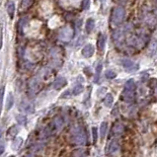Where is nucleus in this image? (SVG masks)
<instances>
[{"label":"nucleus","instance_id":"nucleus-1","mask_svg":"<svg viewBox=\"0 0 157 157\" xmlns=\"http://www.w3.org/2000/svg\"><path fill=\"white\" fill-rule=\"evenodd\" d=\"M70 141L76 145H83L86 143L85 131L80 125H76L70 131Z\"/></svg>","mask_w":157,"mask_h":157},{"label":"nucleus","instance_id":"nucleus-2","mask_svg":"<svg viewBox=\"0 0 157 157\" xmlns=\"http://www.w3.org/2000/svg\"><path fill=\"white\" fill-rule=\"evenodd\" d=\"M125 16V10L124 7H122V6L115 7L112 13V23L115 26L120 25L124 21Z\"/></svg>","mask_w":157,"mask_h":157},{"label":"nucleus","instance_id":"nucleus-3","mask_svg":"<svg viewBox=\"0 0 157 157\" xmlns=\"http://www.w3.org/2000/svg\"><path fill=\"white\" fill-rule=\"evenodd\" d=\"M148 37L144 35V34H140L138 36H132L128 39V44L134 46L137 49H142L143 47L146 45Z\"/></svg>","mask_w":157,"mask_h":157},{"label":"nucleus","instance_id":"nucleus-4","mask_svg":"<svg viewBox=\"0 0 157 157\" xmlns=\"http://www.w3.org/2000/svg\"><path fill=\"white\" fill-rule=\"evenodd\" d=\"M42 90V81L38 77H33L29 81V92L32 96H35Z\"/></svg>","mask_w":157,"mask_h":157},{"label":"nucleus","instance_id":"nucleus-5","mask_svg":"<svg viewBox=\"0 0 157 157\" xmlns=\"http://www.w3.org/2000/svg\"><path fill=\"white\" fill-rule=\"evenodd\" d=\"M73 34H74L73 29L71 28L70 26H65L64 28H62L60 30L59 38L60 41H62V42L68 43V42H70V41L72 40Z\"/></svg>","mask_w":157,"mask_h":157},{"label":"nucleus","instance_id":"nucleus-6","mask_svg":"<svg viewBox=\"0 0 157 157\" xmlns=\"http://www.w3.org/2000/svg\"><path fill=\"white\" fill-rule=\"evenodd\" d=\"M122 67L125 68L128 72H134L139 68V65L137 63H135L134 61H132L131 59H122Z\"/></svg>","mask_w":157,"mask_h":157},{"label":"nucleus","instance_id":"nucleus-7","mask_svg":"<svg viewBox=\"0 0 157 157\" xmlns=\"http://www.w3.org/2000/svg\"><path fill=\"white\" fill-rule=\"evenodd\" d=\"M50 56H52L53 59V63L56 66L59 65L61 63V53H60V49L59 47H53L50 52Z\"/></svg>","mask_w":157,"mask_h":157},{"label":"nucleus","instance_id":"nucleus-8","mask_svg":"<svg viewBox=\"0 0 157 157\" xmlns=\"http://www.w3.org/2000/svg\"><path fill=\"white\" fill-rule=\"evenodd\" d=\"M52 76V72H50V68H43L42 70L40 71V74H39V79L41 81H47Z\"/></svg>","mask_w":157,"mask_h":157},{"label":"nucleus","instance_id":"nucleus-9","mask_svg":"<svg viewBox=\"0 0 157 157\" xmlns=\"http://www.w3.org/2000/svg\"><path fill=\"white\" fill-rule=\"evenodd\" d=\"M66 85V79L62 76L57 77L53 82V88L56 90H59L61 88H63Z\"/></svg>","mask_w":157,"mask_h":157},{"label":"nucleus","instance_id":"nucleus-10","mask_svg":"<svg viewBox=\"0 0 157 157\" xmlns=\"http://www.w3.org/2000/svg\"><path fill=\"white\" fill-rule=\"evenodd\" d=\"M53 124L54 125V127L56 128L57 131H60L62 129L63 125H64V121L63 119L60 117V116H56L53 119Z\"/></svg>","mask_w":157,"mask_h":157},{"label":"nucleus","instance_id":"nucleus-11","mask_svg":"<svg viewBox=\"0 0 157 157\" xmlns=\"http://www.w3.org/2000/svg\"><path fill=\"white\" fill-rule=\"evenodd\" d=\"M94 53H95V49L92 45H86L82 50L83 56L87 57V59H89V57H91L92 56H93Z\"/></svg>","mask_w":157,"mask_h":157},{"label":"nucleus","instance_id":"nucleus-12","mask_svg":"<svg viewBox=\"0 0 157 157\" xmlns=\"http://www.w3.org/2000/svg\"><path fill=\"white\" fill-rule=\"evenodd\" d=\"M122 98H124V100L125 102L131 103V102L134 101V91L125 89L124 92H122Z\"/></svg>","mask_w":157,"mask_h":157},{"label":"nucleus","instance_id":"nucleus-13","mask_svg":"<svg viewBox=\"0 0 157 157\" xmlns=\"http://www.w3.org/2000/svg\"><path fill=\"white\" fill-rule=\"evenodd\" d=\"M18 131H19V128L17 125H12L10 127L7 131V138L8 139H14L16 137V135L18 134Z\"/></svg>","mask_w":157,"mask_h":157},{"label":"nucleus","instance_id":"nucleus-14","mask_svg":"<svg viewBox=\"0 0 157 157\" xmlns=\"http://www.w3.org/2000/svg\"><path fill=\"white\" fill-rule=\"evenodd\" d=\"M119 143H118V141L116 140V139H114V140H112L111 142H110V144L108 145V153H116L119 150Z\"/></svg>","mask_w":157,"mask_h":157},{"label":"nucleus","instance_id":"nucleus-15","mask_svg":"<svg viewBox=\"0 0 157 157\" xmlns=\"http://www.w3.org/2000/svg\"><path fill=\"white\" fill-rule=\"evenodd\" d=\"M20 108H21V111L27 113V114H30V113H34V108L33 106L31 105L30 103H27V102H22L21 106H20Z\"/></svg>","mask_w":157,"mask_h":157},{"label":"nucleus","instance_id":"nucleus-16","mask_svg":"<svg viewBox=\"0 0 157 157\" xmlns=\"http://www.w3.org/2000/svg\"><path fill=\"white\" fill-rule=\"evenodd\" d=\"M105 45H106V38L104 35L100 34L98 37V42H97V46H98V49L100 52H103L104 49H105Z\"/></svg>","mask_w":157,"mask_h":157},{"label":"nucleus","instance_id":"nucleus-17","mask_svg":"<svg viewBox=\"0 0 157 157\" xmlns=\"http://www.w3.org/2000/svg\"><path fill=\"white\" fill-rule=\"evenodd\" d=\"M22 144H23V138L22 137H15L14 140H13V142H12L13 150H15V151L19 150L20 148H21Z\"/></svg>","mask_w":157,"mask_h":157},{"label":"nucleus","instance_id":"nucleus-18","mask_svg":"<svg viewBox=\"0 0 157 157\" xmlns=\"http://www.w3.org/2000/svg\"><path fill=\"white\" fill-rule=\"evenodd\" d=\"M94 27H95V21H94V19L89 18L86 21V25H85V29H86V32L88 34H90L92 31L94 30Z\"/></svg>","mask_w":157,"mask_h":157},{"label":"nucleus","instance_id":"nucleus-19","mask_svg":"<svg viewBox=\"0 0 157 157\" xmlns=\"http://www.w3.org/2000/svg\"><path fill=\"white\" fill-rule=\"evenodd\" d=\"M157 52V41L156 40H153L151 44L149 46V50H148V53H149V56H153Z\"/></svg>","mask_w":157,"mask_h":157},{"label":"nucleus","instance_id":"nucleus-20","mask_svg":"<svg viewBox=\"0 0 157 157\" xmlns=\"http://www.w3.org/2000/svg\"><path fill=\"white\" fill-rule=\"evenodd\" d=\"M7 13L10 18L13 19V17H14V14H15V3L14 2H10L7 5Z\"/></svg>","mask_w":157,"mask_h":157},{"label":"nucleus","instance_id":"nucleus-21","mask_svg":"<svg viewBox=\"0 0 157 157\" xmlns=\"http://www.w3.org/2000/svg\"><path fill=\"white\" fill-rule=\"evenodd\" d=\"M113 102H114V98H113V95L108 93L107 95L105 96V99H104V104L105 106H107V107H112L113 105Z\"/></svg>","mask_w":157,"mask_h":157},{"label":"nucleus","instance_id":"nucleus-22","mask_svg":"<svg viewBox=\"0 0 157 157\" xmlns=\"http://www.w3.org/2000/svg\"><path fill=\"white\" fill-rule=\"evenodd\" d=\"M13 104H14V97H13L12 93H9L7 97V101H6V110L9 111L10 109L13 107Z\"/></svg>","mask_w":157,"mask_h":157},{"label":"nucleus","instance_id":"nucleus-23","mask_svg":"<svg viewBox=\"0 0 157 157\" xmlns=\"http://www.w3.org/2000/svg\"><path fill=\"white\" fill-rule=\"evenodd\" d=\"M107 131H108V125L106 122H103L100 125V135H101V138H105V135L107 134Z\"/></svg>","mask_w":157,"mask_h":157},{"label":"nucleus","instance_id":"nucleus-24","mask_svg":"<svg viewBox=\"0 0 157 157\" xmlns=\"http://www.w3.org/2000/svg\"><path fill=\"white\" fill-rule=\"evenodd\" d=\"M84 90V87L82 84H76L72 90V94L73 95H79L80 93H82Z\"/></svg>","mask_w":157,"mask_h":157},{"label":"nucleus","instance_id":"nucleus-25","mask_svg":"<svg viewBox=\"0 0 157 157\" xmlns=\"http://www.w3.org/2000/svg\"><path fill=\"white\" fill-rule=\"evenodd\" d=\"M125 89L134 91L135 90V83H134V81L132 80V79L128 80L127 82H125Z\"/></svg>","mask_w":157,"mask_h":157},{"label":"nucleus","instance_id":"nucleus-26","mask_svg":"<svg viewBox=\"0 0 157 157\" xmlns=\"http://www.w3.org/2000/svg\"><path fill=\"white\" fill-rule=\"evenodd\" d=\"M34 3V0H22V3H21V8L23 10H27L29 9L31 6L33 5Z\"/></svg>","mask_w":157,"mask_h":157},{"label":"nucleus","instance_id":"nucleus-27","mask_svg":"<svg viewBox=\"0 0 157 157\" xmlns=\"http://www.w3.org/2000/svg\"><path fill=\"white\" fill-rule=\"evenodd\" d=\"M124 129H125L124 125H122V124H119V122L114 125V132L115 134H122V132L124 131Z\"/></svg>","mask_w":157,"mask_h":157},{"label":"nucleus","instance_id":"nucleus-28","mask_svg":"<svg viewBox=\"0 0 157 157\" xmlns=\"http://www.w3.org/2000/svg\"><path fill=\"white\" fill-rule=\"evenodd\" d=\"M16 121L19 125H25L27 122V116L25 115H18L16 117Z\"/></svg>","mask_w":157,"mask_h":157},{"label":"nucleus","instance_id":"nucleus-29","mask_svg":"<svg viewBox=\"0 0 157 157\" xmlns=\"http://www.w3.org/2000/svg\"><path fill=\"white\" fill-rule=\"evenodd\" d=\"M4 92H5V87L2 86L0 88V115L2 112V106H3V98H4Z\"/></svg>","mask_w":157,"mask_h":157},{"label":"nucleus","instance_id":"nucleus-30","mask_svg":"<svg viewBox=\"0 0 157 157\" xmlns=\"http://www.w3.org/2000/svg\"><path fill=\"white\" fill-rule=\"evenodd\" d=\"M28 21H29V18L28 17H24V18L20 21V23H19V31L20 32H23V29H24V27L26 26V24L28 23Z\"/></svg>","mask_w":157,"mask_h":157},{"label":"nucleus","instance_id":"nucleus-31","mask_svg":"<svg viewBox=\"0 0 157 157\" xmlns=\"http://www.w3.org/2000/svg\"><path fill=\"white\" fill-rule=\"evenodd\" d=\"M102 63H99L97 67H96V74H95V82H98L99 78H100L101 75V71H102Z\"/></svg>","mask_w":157,"mask_h":157},{"label":"nucleus","instance_id":"nucleus-32","mask_svg":"<svg viewBox=\"0 0 157 157\" xmlns=\"http://www.w3.org/2000/svg\"><path fill=\"white\" fill-rule=\"evenodd\" d=\"M106 77L108 78V79H114V78L117 76V74H116L115 71H113V70H107L106 71Z\"/></svg>","mask_w":157,"mask_h":157},{"label":"nucleus","instance_id":"nucleus-33","mask_svg":"<svg viewBox=\"0 0 157 157\" xmlns=\"http://www.w3.org/2000/svg\"><path fill=\"white\" fill-rule=\"evenodd\" d=\"M92 134H93V141L95 143L98 139V129H97V128H95V127L92 128Z\"/></svg>","mask_w":157,"mask_h":157},{"label":"nucleus","instance_id":"nucleus-34","mask_svg":"<svg viewBox=\"0 0 157 157\" xmlns=\"http://www.w3.org/2000/svg\"><path fill=\"white\" fill-rule=\"evenodd\" d=\"M90 6V0H83L82 2V9L83 10H87Z\"/></svg>","mask_w":157,"mask_h":157},{"label":"nucleus","instance_id":"nucleus-35","mask_svg":"<svg viewBox=\"0 0 157 157\" xmlns=\"http://www.w3.org/2000/svg\"><path fill=\"white\" fill-rule=\"evenodd\" d=\"M2 44H3V27L2 25H0V50L2 47Z\"/></svg>","mask_w":157,"mask_h":157},{"label":"nucleus","instance_id":"nucleus-36","mask_svg":"<svg viewBox=\"0 0 157 157\" xmlns=\"http://www.w3.org/2000/svg\"><path fill=\"white\" fill-rule=\"evenodd\" d=\"M84 72L86 73L88 76H91V71H90V68L89 67H85L84 68Z\"/></svg>","mask_w":157,"mask_h":157},{"label":"nucleus","instance_id":"nucleus-37","mask_svg":"<svg viewBox=\"0 0 157 157\" xmlns=\"http://www.w3.org/2000/svg\"><path fill=\"white\" fill-rule=\"evenodd\" d=\"M69 94H70V91H66L65 93H63L62 95H61V98H64V97L69 96Z\"/></svg>","mask_w":157,"mask_h":157},{"label":"nucleus","instance_id":"nucleus-38","mask_svg":"<svg viewBox=\"0 0 157 157\" xmlns=\"http://www.w3.org/2000/svg\"><path fill=\"white\" fill-rule=\"evenodd\" d=\"M3 152H4V144H2L0 146V155H1Z\"/></svg>","mask_w":157,"mask_h":157},{"label":"nucleus","instance_id":"nucleus-39","mask_svg":"<svg viewBox=\"0 0 157 157\" xmlns=\"http://www.w3.org/2000/svg\"><path fill=\"white\" fill-rule=\"evenodd\" d=\"M103 91H106V88H101V90H99L98 92H99V95H102V94H103L104 93V92Z\"/></svg>","mask_w":157,"mask_h":157},{"label":"nucleus","instance_id":"nucleus-40","mask_svg":"<svg viewBox=\"0 0 157 157\" xmlns=\"http://www.w3.org/2000/svg\"><path fill=\"white\" fill-rule=\"evenodd\" d=\"M118 111H119L118 107H116V109H114V110H113V115H115V113H116V114H118Z\"/></svg>","mask_w":157,"mask_h":157},{"label":"nucleus","instance_id":"nucleus-41","mask_svg":"<svg viewBox=\"0 0 157 157\" xmlns=\"http://www.w3.org/2000/svg\"><path fill=\"white\" fill-rule=\"evenodd\" d=\"M120 1V3H127L128 0H119Z\"/></svg>","mask_w":157,"mask_h":157},{"label":"nucleus","instance_id":"nucleus-42","mask_svg":"<svg viewBox=\"0 0 157 157\" xmlns=\"http://www.w3.org/2000/svg\"><path fill=\"white\" fill-rule=\"evenodd\" d=\"M1 136H2V131H0V139H1Z\"/></svg>","mask_w":157,"mask_h":157},{"label":"nucleus","instance_id":"nucleus-43","mask_svg":"<svg viewBox=\"0 0 157 157\" xmlns=\"http://www.w3.org/2000/svg\"><path fill=\"white\" fill-rule=\"evenodd\" d=\"M156 94H157V88H156Z\"/></svg>","mask_w":157,"mask_h":157},{"label":"nucleus","instance_id":"nucleus-44","mask_svg":"<svg viewBox=\"0 0 157 157\" xmlns=\"http://www.w3.org/2000/svg\"><path fill=\"white\" fill-rule=\"evenodd\" d=\"M9 157H14V156H9Z\"/></svg>","mask_w":157,"mask_h":157}]
</instances>
